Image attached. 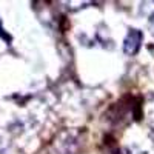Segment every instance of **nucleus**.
I'll return each instance as SVG.
<instances>
[{
  "mask_svg": "<svg viewBox=\"0 0 154 154\" xmlns=\"http://www.w3.org/2000/svg\"><path fill=\"white\" fill-rule=\"evenodd\" d=\"M140 43H142V32L137 29H131L123 42V51L128 56H133L139 51Z\"/></svg>",
  "mask_w": 154,
  "mask_h": 154,
  "instance_id": "f257e3e1",
  "label": "nucleus"
},
{
  "mask_svg": "<svg viewBox=\"0 0 154 154\" xmlns=\"http://www.w3.org/2000/svg\"><path fill=\"white\" fill-rule=\"evenodd\" d=\"M0 37H3V38H6V40H9V35L5 32V29L2 26V22H0Z\"/></svg>",
  "mask_w": 154,
  "mask_h": 154,
  "instance_id": "f03ea898",
  "label": "nucleus"
},
{
  "mask_svg": "<svg viewBox=\"0 0 154 154\" xmlns=\"http://www.w3.org/2000/svg\"><path fill=\"white\" fill-rule=\"evenodd\" d=\"M140 154H146V152H140Z\"/></svg>",
  "mask_w": 154,
  "mask_h": 154,
  "instance_id": "7ed1b4c3",
  "label": "nucleus"
}]
</instances>
